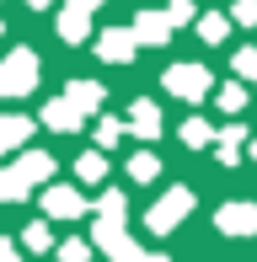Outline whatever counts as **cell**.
Wrapping results in <instances>:
<instances>
[{
	"instance_id": "obj_1",
	"label": "cell",
	"mask_w": 257,
	"mask_h": 262,
	"mask_svg": "<svg viewBox=\"0 0 257 262\" xmlns=\"http://www.w3.org/2000/svg\"><path fill=\"white\" fill-rule=\"evenodd\" d=\"M49 171H54V161H49V156H38V150H32V156H22L11 171H0V198H6V204L27 198V187H32V182H49Z\"/></svg>"
},
{
	"instance_id": "obj_2",
	"label": "cell",
	"mask_w": 257,
	"mask_h": 262,
	"mask_svg": "<svg viewBox=\"0 0 257 262\" xmlns=\"http://www.w3.org/2000/svg\"><path fill=\"white\" fill-rule=\"evenodd\" d=\"M32 80H38V59L32 49H11L0 59V97H27Z\"/></svg>"
},
{
	"instance_id": "obj_3",
	"label": "cell",
	"mask_w": 257,
	"mask_h": 262,
	"mask_svg": "<svg viewBox=\"0 0 257 262\" xmlns=\"http://www.w3.org/2000/svg\"><path fill=\"white\" fill-rule=\"evenodd\" d=\"M97 246H108V257H113V262H145V257H139V246L123 235V225H118V220H97Z\"/></svg>"
},
{
	"instance_id": "obj_4",
	"label": "cell",
	"mask_w": 257,
	"mask_h": 262,
	"mask_svg": "<svg viewBox=\"0 0 257 262\" xmlns=\"http://www.w3.org/2000/svg\"><path fill=\"white\" fill-rule=\"evenodd\" d=\"M188 204H193L188 187H172V193L150 209V230H172V225H182V220H188Z\"/></svg>"
},
{
	"instance_id": "obj_5",
	"label": "cell",
	"mask_w": 257,
	"mask_h": 262,
	"mask_svg": "<svg viewBox=\"0 0 257 262\" xmlns=\"http://www.w3.org/2000/svg\"><path fill=\"white\" fill-rule=\"evenodd\" d=\"M102 0H70L65 16H59V38L65 43H86V27H91V11H97Z\"/></svg>"
},
{
	"instance_id": "obj_6",
	"label": "cell",
	"mask_w": 257,
	"mask_h": 262,
	"mask_svg": "<svg viewBox=\"0 0 257 262\" xmlns=\"http://www.w3.org/2000/svg\"><path fill=\"white\" fill-rule=\"evenodd\" d=\"M204 86H209V75H204V70H198V64H177V70H166V91H172V97H204Z\"/></svg>"
},
{
	"instance_id": "obj_7",
	"label": "cell",
	"mask_w": 257,
	"mask_h": 262,
	"mask_svg": "<svg viewBox=\"0 0 257 262\" xmlns=\"http://www.w3.org/2000/svg\"><path fill=\"white\" fill-rule=\"evenodd\" d=\"M43 209H49L54 220H75V214H86L80 193H70V187H49V193H43Z\"/></svg>"
},
{
	"instance_id": "obj_8",
	"label": "cell",
	"mask_w": 257,
	"mask_h": 262,
	"mask_svg": "<svg viewBox=\"0 0 257 262\" xmlns=\"http://www.w3.org/2000/svg\"><path fill=\"white\" fill-rule=\"evenodd\" d=\"M220 230H225V235H252V230H257V209H252V204L220 209Z\"/></svg>"
},
{
	"instance_id": "obj_9",
	"label": "cell",
	"mask_w": 257,
	"mask_h": 262,
	"mask_svg": "<svg viewBox=\"0 0 257 262\" xmlns=\"http://www.w3.org/2000/svg\"><path fill=\"white\" fill-rule=\"evenodd\" d=\"M172 27H177V21H172V11H150V16L134 21V38H139V43H166Z\"/></svg>"
},
{
	"instance_id": "obj_10",
	"label": "cell",
	"mask_w": 257,
	"mask_h": 262,
	"mask_svg": "<svg viewBox=\"0 0 257 262\" xmlns=\"http://www.w3.org/2000/svg\"><path fill=\"white\" fill-rule=\"evenodd\" d=\"M97 54L108 59V64H123V59L134 54V32H123V27L118 32H102V38H97Z\"/></svg>"
},
{
	"instance_id": "obj_11",
	"label": "cell",
	"mask_w": 257,
	"mask_h": 262,
	"mask_svg": "<svg viewBox=\"0 0 257 262\" xmlns=\"http://www.w3.org/2000/svg\"><path fill=\"white\" fill-rule=\"evenodd\" d=\"M43 118H49V128H59V134H70V128H80V107L70 102V97L49 102V107H43Z\"/></svg>"
},
{
	"instance_id": "obj_12",
	"label": "cell",
	"mask_w": 257,
	"mask_h": 262,
	"mask_svg": "<svg viewBox=\"0 0 257 262\" xmlns=\"http://www.w3.org/2000/svg\"><path fill=\"white\" fill-rule=\"evenodd\" d=\"M128 128H134L139 139H156L161 134V113L150 102H134V107H128Z\"/></svg>"
},
{
	"instance_id": "obj_13",
	"label": "cell",
	"mask_w": 257,
	"mask_h": 262,
	"mask_svg": "<svg viewBox=\"0 0 257 262\" xmlns=\"http://www.w3.org/2000/svg\"><path fill=\"white\" fill-rule=\"evenodd\" d=\"M27 134H32V118H0V156H6V150H16Z\"/></svg>"
},
{
	"instance_id": "obj_14",
	"label": "cell",
	"mask_w": 257,
	"mask_h": 262,
	"mask_svg": "<svg viewBox=\"0 0 257 262\" xmlns=\"http://www.w3.org/2000/svg\"><path fill=\"white\" fill-rule=\"evenodd\" d=\"M65 97L75 102L80 113H91V107H102V86H97V80H75V86H70Z\"/></svg>"
},
{
	"instance_id": "obj_15",
	"label": "cell",
	"mask_w": 257,
	"mask_h": 262,
	"mask_svg": "<svg viewBox=\"0 0 257 262\" xmlns=\"http://www.w3.org/2000/svg\"><path fill=\"white\" fill-rule=\"evenodd\" d=\"M75 171H80V182H102V177H108V161H102V150L80 156V161H75Z\"/></svg>"
},
{
	"instance_id": "obj_16",
	"label": "cell",
	"mask_w": 257,
	"mask_h": 262,
	"mask_svg": "<svg viewBox=\"0 0 257 262\" xmlns=\"http://www.w3.org/2000/svg\"><path fill=\"white\" fill-rule=\"evenodd\" d=\"M225 32H230V21H225V16H204V21H198V38H204V43H220Z\"/></svg>"
},
{
	"instance_id": "obj_17",
	"label": "cell",
	"mask_w": 257,
	"mask_h": 262,
	"mask_svg": "<svg viewBox=\"0 0 257 262\" xmlns=\"http://www.w3.org/2000/svg\"><path fill=\"white\" fill-rule=\"evenodd\" d=\"M128 177H134V182H150V177H156V156H150V150L134 156V161H128Z\"/></svg>"
},
{
	"instance_id": "obj_18",
	"label": "cell",
	"mask_w": 257,
	"mask_h": 262,
	"mask_svg": "<svg viewBox=\"0 0 257 262\" xmlns=\"http://www.w3.org/2000/svg\"><path fill=\"white\" fill-rule=\"evenodd\" d=\"M22 246H27V252H49V225H27Z\"/></svg>"
},
{
	"instance_id": "obj_19",
	"label": "cell",
	"mask_w": 257,
	"mask_h": 262,
	"mask_svg": "<svg viewBox=\"0 0 257 262\" xmlns=\"http://www.w3.org/2000/svg\"><path fill=\"white\" fill-rule=\"evenodd\" d=\"M97 214H102V220H123V198H118V193H102Z\"/></svg>"
},
{
	"instance_id": "obj_20",
	"label": "cell",
	"mask_w": 257,
	"mask_h": 262,
	"mask_svg": "<svg viewBox=\"0 0 257 262\" xmlns=\"http://www.w3.org/2000/svg\"><path fill=\"white\" fill-rule=\"evenodd\" d=\"M91 252H86V241H65L59 246V262H86Z\"/></svg>"
},
{
	"instance_id": "obj_21",
	"label": "cell",
	"mask_w": 257,
	"mask_h": 262,
	"mask_svg": "<svg viewBox=\"0 0 257 262\" xmlns=\"http://www.w3.org/2000/svg\"><path fill=\"white\" fill-rule=\"evenodd\" d=\"M236 70H241V75H252V86H257V54H252V49L236 54Z\"/></svg>"
},
{
	"instance_id": "obj_22",
	"label": "cell",
	"mask_w": 257,
	"mask_h": 262,
	"mask_svg": "<svg viewBox=\"0 0 257 262\" xmlns=\"http://www.w3.org/2000/svg\"><path fill=\"white\" fill-rule=\"evenodd\" d=\"M182 139H188V145H204V139H209V128H204V123H198V118H193V123L182 128Z\"/></svg>"
},
{
	"instance_id": "obj_23",
	"label": "cell",
	"mask_w": 257,
	"mask_h": 262,
	"mask_svg": "<svg viewBox=\"0 0 257 262\" xmlns=\"http://www.w3.org/2000/svg\"><path fill=\"white\" fill-rule=\"evenodd\" d=\"M118 134H123V128L113 123V118H102V128H97V139H102V145H113V139H118Z\"/></svg>"
},
{
	"instance_id": "obj_24",
	"label": "cell",
	"mask_w": 257,
	"mask_h": 262,
	"mask_svg": "<svg viewBox=\"0 0 257 262\" xmlns=\"http://www.w3.org/2000/svg\"><path fill=\"white\" fill-rule=\"evenodd\" d=\"M236 16H241V21H257V0H241V6H236Z\"/></svg>"
},
{
	"instance_id": "obj_25",
	"label": "cell",
	"mask_w": 257,
	"mask_h": 262,
	"mask_svg": "<svg viewBox=\"0 0 257 262\" xmlns=\"http://www.w3.org/2000/svg\"><path fill=\"white\" fill-rule=\"evenodd\" d=\"M27 6H49V0H27Z\"/></svg>"
},
{
	"instance_id": "obj_26",
	"label": "cell",
	"mask_w": 257,
	"mask_h": 262,
	"mask_svg": "<svg viewBox=\"0 0 257 262\" xmlns=\"http://www.w3.org/2000/svg\"><path fill=\"white\" fill-rule=\"evenodd\" d=\"M145 262H161V257H145Z\"/></svg>"
}]
</instances>
